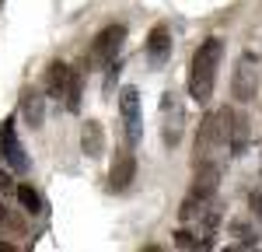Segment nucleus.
Returning <instances> with one entry per match:
<instances>
[{
  "mask_svg": "<svg viewBox=\"0 0 262 252\" xmlns=\"http://www.w3.org/2000/svg\"><path fill=\"white\" fill-rule=\"evenodd\" d=\"M221 56H224V42L217 39V35L200 42V49L192 53V67H189V95H192V102H200V105L210 102L213 84H217Z\"/></svg>",
  "mask_w": 262,
  "mask_h": 252,
  "instance_id": "f257e3e1",
  "label": "nucleus"
},
{
  "mask_svg": "<svg viewBox=\"0 0 262 252\" xmlns=\"http://www.w3.org/2000/svg\"><path fill=\"white\" fill-rule=\"evenodd\" d=\"M122 42H126V25H105L98 35H95V42H91L88 63H91V67H108V63H116Z\"/></svg>",
  "mask_w": 262,
  "mask_h": 252,
  "instance_id": "f03ea898",
  "label": "nucleus"
},
{
  "mask_svg": "<svg viewBox=\"0 0 262 252\" xmlns=\"http://www.w3.org/2000/svg\"><path fill=\"white\" fill-rule=\"evenodd\" d=\"M255 91H259V74H255V56L252 53H245L238 67H234V77H231V95L238 98V102H252L255 98Z\"/></svg>",
  "mask_w": 262,
  "mask_h": 252,
  "instance_id": "7ed1b4c3",
  "label": "nucleus"
},
{
  "mask_svg": "<svg viewBox=\"0 0 262 252\" xmlns=\"http://www.w3.org/2000/svg\"><path fill=\"white\" fill-rule=\"evenodd\" d=\"M182 123H185V112H182V102L175 91H164L161 102V137L168 147H175L182 140Z\"/></svg>",
  "mask_w": 262,
  "mask_h": 252,
  "instance_id": "20e7f679",
  "label": "nucleus"
},
{
  "mask_svg": "<svg viewBox=\"0 0 262 252\" xmlns=\"http://www.w3.org/2000/svg\"><path fill=\"white\" fill-rule=\"evenodd\" d=\"M0 161L11 172H28V158H25V147L14 133V119H4V126H0Z\"/></svg>",
  "mask_w": 262,
  "mask_h": 252,
  "instance_id": "39448f33",
  "label": "nucleus"
},
{
  "mask_svg": "<svg viewBox=\"0 0 262 252\" xmlns=\"http://www.w3.org/2000/svg\"><path fill=\"white\" fill-rule=\"evenodd\" d=\"M168 56H171V28L158 21L147 35V60H150V67H164Z\"/></svg>",
  "mask_w": 262,
  "mask_h": 252,
  "instance_id": "423d86ee",
  "label": "nucleus"
},
{
  "mask_svg": "<svg viewBox=\"0 0 262 252\" xmlns=\"http://www.w3.org/2000/svg\"><path fill=\"white\" fill-rule=\"evenodd\" d=\"M133 175H137V158L129 151H119L112 168H108V189L112 193H126L129 182H133Z\"/></svg>",
  "mask_w": 262,
  "mask_h": 252,
  "instance_id": "0eeeda50",
  "label": "nucleus"
},
{
  "mask_svg": "<svg viewBox=\"0 0 262 252\" xmlns=\"http://www.w3.org/2000/svg\"><path fill=\"white\" fill-rule=\"evenodd\" d=\"M119 109L126 119V137H129V144H137L140 140V95H137V88H122Z\"/></svg>",
  "mask_w": 262,
  "mask_h": 252,
  "instance_id": "6e6552de",
  "label": "nucleus"
},
{
  "mask_svg": "<svg viewBox=\"0 0 262 252\" xmlns=\"http://www.w3.org/2000/svg\"><path fill=\"white\" fill-rule=\"evenodd\" d=\"M42 95L46 91H39V88H25L21 91V116H25V123L32 130H39L46 123V98Z\"/></svg>",
  "mask_w": 262,
  "mask_h": 252,
  "instance_id": "1a4fd4ad",
  "label": "nucleus"
},
{
  "mask_svg": "<svg viewBox=\"0 0 262 252\" xmlns=\"http://www.w3.org/2000/svg\"><path fill=\"white\" fill-rule=\"evenodd\" d=\"M67 84H70V67L60 60H53L46 67V77H42V91L49 98H63L67 95Z\"/></svg>",
  "mask_w": 262,
  "mask_h": 252,
  "instance_id": "9d476101",
  "label": "nucleus"
},
{
  "mask_svg": "<svg viewBox=\"0 0 262 252\" xmlns=\"http://www.w3.org/2000/svg\"><path fill=\"white\" fill-rule=\"evenodd\" d=\"M217 182H221V165H217V161L196 165V175H192V193H200V196H213V193H217Z\"/></svg>",
  "mask_w": 262,
  "mask_h": 252,
  "instance_id": "9b49d317",
  "label": "nucleus"
},
{
  "mask_svg": "<svg viewBox=\"0 0 262 252\" xmlns=\"http://www.w3.org/2000/svg\"><path fill=\"white\" fill-rule=\"evenodd\" d=\"M81 151L88 158H101L105 154V130H101L98 119H88L81 130Z\"/></svg>",
  "mask_w": 262,
  "mask_h": 252,
  "instance_id": "f8f14e48",
  "label": "nucleus"
},
{
  "mask_svg": "<svg viewBox=\"0 0 262 252\" xmlns=\"http://www.w3.org/2000/svg\"><path fill=\"white\" fill-rule=\"evenodd\" d=\"M248 137H252V130H248V116L234 109V123H231V140H227V151H231V158H242L245 151H248Z\"/></svg>",
  "mask_w": 262,
  "mask_h": 252,
  "instance_id": "ddd939ff",
  "label": "nucleus"
},
{
  "mask_svg": "<svg viewBox=\"0 0 262 252\" xmlns=\"http://www.w3.org/2000/svg\"><path fill=\"white\" fill-rule=\"evenodd\" d=\"M81 95H84V74L81 70H70V84H67V112H81Z\"/></svg>",
  "mask_w": 262,
  "mask_h": 252,
  "instance_id": "4468645a",
  "label": "nucleus"
},
{
  "mask_svg": "<svg viewBox=\"0 0 262 252\" xmlns=\"http://www.w3.org/2000/svg\"><path fill=\"white\" fill-rule=\"evenodd\" d=\"M18 200H21V207L28 210V214H39L42 210V203H39V193L28 186V182H21L18 186Z\"/></svg>",
  "mask_w": 262,
  "mask_h": 252,
  "instance_id": "2eb2a0df",
  "label": "nucleus"
},
{
  "mask_svg": "<svg viewBox=\"0 0 262 252\" xmlns=\"http://www.w3.org/2000/svg\"><path fill=\"white\" fill-rule=\"evenodd\" d=\"M175 245H179V249H206V245H203V238H196L192 231H185V228L175 235Z\"/></svg>",
  "mask_w": 262,
  "mask_h": 252,
  "instance_id": "dca6fc26",
  "label": "nucleus"
},
{
  "mask_svg": "<svg viewBox=\"0 0 262 252\" xmlns=\"http://www.w3.org/2000/svg\"><path fill=\"white\" fill-rule=\"evenodd\" d=\"M248 207H252V214H262V193H252L248 196Z\"/></svg>",
  "mask_w": 262,
  "mask_h": 252,
  "instance_id": "f3484780",
  "label": "nucleus"
},
{
  "mask_svg": "<svg viewBox=\"0 0 262 252\" xmlns=\"http://www.w3.org/2000/svg\"><path fill=\"white\" fill-rule=\"evenodd\" d=\"M0 189H4V193H7V189H11V175H7V172H4V168H0Z\"/></svg>",
  "mask_w": 262,
  "mask_h": 252,
  "instance_id": "a211bd4d",
  "label": "nucleus"
},
{
  "mask_svg": "<svg viewBox=\"0 0 262 252\" xmlns=\"http://www.w3.org/2000/svg\"><path fill=\"white\" fill-rule=\"evenodd\" d=\"M0 252H14V245H11V242H4V238H0Z\"/></svg>",
  "mask_w": 262,
  "mask_h": 252,
  "instance_id": "6ab92c4d",
  "label": "nucleus"
}]
</instances>
